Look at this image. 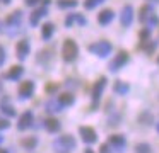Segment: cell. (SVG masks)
<instances>
[{
	"label": "cell",
	"mask_w": 159,
	"mask_h": 153,
	"mask_svg": "<svg viewBox=\"0 0 159 153\" xmlns=\"http://www.w3.org/2000/svg\"><path fill=\"white\" fill-rule=\"evenodd\" d=\"M53 148H55L58 153H67V151H70V150L75 148V139H74V136H70V134L60 136V138H57L55 141H53Z\"/></svg>",
	"instance_id": "obj_1"
},
{
	"label": "cell",
	"mask_w": 159,
	"mask_h": 153,
	"mask_svg": "<svg viewBox=\"0 0 159 153\" xmlns=\"http://www.w3.org/2000/svg\"><path fill=\"white\" fill-rule=\"evenodd\" d=\"M62 54H63V60L65 61H74L79 54V48H77L75 41L74 39H65L63 41V49H62Z\"/></svg>",
	"instance_id": "obj_2"
},
{
	"label": "cell",
	"mask_w": 159,
	"mask_h": 153,
	"mask_svg": "<svg viewBox=\"0 0 159 153\" xmlns=\"http://www.w3.org/2000/svg\"><path fill=\"white\" fill-rule=\"evenodd\" d=\"M89 51L91 53H94L96 56L99 58H106L108 54L111 53V43H108V41H99V43H94L89 46Z\"/></svg>",
	"instance_id": "obj_3"
},
{
	"label": "cell",
	"mask_w": 159,
	"mask_h": 153,
	"mask_svg": "<svg viewBox=\"0 0 159 153\" xmlns=\"http://www.w3.org/2000/svg\"><path fill=\"white\" fill-rule=\"evenodd\" d=\"M21 22H22V12H21V10H16V12H12L11 15L7 17L9 29H14L11 34H16V32L21 31Z\"/></svg>",
	"instance_id": "obj_4"
},
{
	"label": "cell",
	"mask_w": 159,
	"mask_h": 153,
	"mask_svg": "<svg viewBox=\"0 0 159 153\" xmlns=\"http://www.w3.org/2000/svg\"><path fill=\"white\" fill-rule=\"evenodd\" d=\"M79 133H80V138H82V141L87 143V145H93V143L98 141V133L94 131L93 128H89V126H80V128H79Z\"/></svg>",
	"instance_id": "obj_5"
},
{
	"label": "cell",
	"mask_w": 159,
	"mask_h": 153,
	"mask_svg": "<svg viewBox=\"0 0 159 153\" xmlns=\"http://www.w3.org/2000/svg\"><path fill=\"white\" fill-rule=\"evenodd\" d=\"M127 61H128V53L127 51H120V53L113 58V61L110 63V70L111 71H118L121 66L127 65Z\"/></svg>",
	"instance_id": "obj_6"
},
{
	"label": "cell",
	"mask_w": 159,
	"mask_h": 153,
	"mask_svg": "<svg viewBox=\"0 0 159 153\" xmlns=\"http://www.w3.org/2000/svg\"><path fill=\"white\" fill-rule=\"evenodd\" d=\"M106 83H108V80H106V77H101V78H98V82L93 85V100H94V104H96L98 100L101 99V95H103V90H104V87H106Z\"/></svg>",
	"instance_id": "obj_7"
},
{
	"label": "cell",
	"mask_w": 159,
	"mask_h": 153,
	"mask_svg": "<svg viewBox=\"0 0 159 153\" xmlns=\"http://www.w3.org/2000/svg\"><path fill=\"white\" fill-rule=\"evenodd\" d=\"M108 145L111 146V148L115 150V151L121 153L125 150V146H127V141H125V136L121 134H113L110 136V141H108Z\"/></svg>",
	"instance_id": "obj_8"
},
{
	"label": "cell",
	"mask_w": 159,
	"mask_h": 153,
	"mask_svg": "<svg viewBox=\"0 0 159 153\" xmlns=\"http://www.w3.org/2000/svg\"><path fill=\"white\" fill-rule=\"evenodd\" d=\"M33 94H34V83L31 80H26L19 85V95H21V99H31Z\"/></svg>",
	"instance_id": "obj_9"
},
{
	"label": "cell",
	"mask_w": 159,
	"mask_h": 153,
	"mask_svg": "<svg viewBox=\"0 0 159 153\" xmlns=\"http://www.w3.org/2000/svg\"><path fill=\"white\" fill-rule=\"evenodd\" d=\"M33 122H34V116H33L31 111H26L24 114L19 117V122H17V129H21V131H24V129L31 128Z\"/></svg>",
	"instance_id": "obj_10"
},
{
	"label": "cell",
	"mask_w": 159,
	"mask_h": 153,
	"mask_svg": "<svg viewBox=\"0 0 159 153\" xmlns=\"http://www.w3.org/2000/svg\"><path fill=\"white\" fill-rule=\"evenodd\" d=\"M120 20H121V26H125V27H128L132 24V20H134V9H132V5H125L121 9Z\"/></svg>",
	"instance_id": "obj_11"
},
{
	"label": "cell",
	"mask_w": 159,
	"mask_h": 153,
	"mask_svg": "<svg viewBox=\"0 0 159 153\" xmlns=\"http://www.w3.org/2000/svg\"><path fill=\"white\" fill-rule=\"evenodd\" d=\"M46 3H48V0H45V3H43L38 10H34V12L31 14V19H29L31 26H38V22L41 20V17L46 15Z\"/></svg>",
	"instance_id": "obj_12"
},
{
	"label": "cell",
	"mask_w": 159,
	"mask_h": 153,
	"mask_svg": "<svg viewBox=\"0 0 159 153\" xmlns=\"http://www.w3.org/2000/svg\"><path fill=\"white\" fill-rule=\"evenodd\" d=\"M115 17V12L111 9H104L99 12V15H98V22L101 24V26H106V24H110L111 20H113Z\"/></svg>",
	"instance_id": "obj_13"
},
{
	"label": "cell",
	"mask_w": 159,
	"mask_h": 153,
	"mask_svg": "<svg viewBox=\"0 0 159 153\" xmlns=\"http://www.w3.org/2000/svg\"><path fill=\"white\" fill-rule=\"evenodd\" d=\"M29 49H31V48H29V43H28V41H26V39L19 41V43H17V48H16L19 60H24V58L29 54Z\"/></svg>",
	"instance_id": "obj_14"
},
{
	"label": "cell",
	"mask_w": 159,
	"mask_h": 153,
	"mask_svg": "<svg viewBox=\"0 0 159 153\" xmlns=\"http://www.w3.org/2000/svg\"><path fill=\"white\" fill-rule=\"evenodd\" d=\"M45 109L48 112H62L63 111V105L60 104V100L58 99H48V100H46V104H45Z\"/></svg>",
	"instance_id": "obj_15"
},
{
	"label": "cell",
	"mask_w": 159,
	"mask_h": 153,
	"mask_svg": "<svg viewBox=\"0 0 159 153\" xmlns=\"http://www.w3.org/2000/svg\"><path fill=\"white\" fill-rule=\"evenodd\" d=\"M22 73H24V68H22L21 65H16V66H12L11 70L7 71V75H5V77H7L9 80H19Z\"/></svg>",
	"instance_id": "obj_16"
},
{
	"label": "cell",
	"mask_w": 159,
	"mask_h": 153,
	"mask_svg": "<svg viewBox=\"0 0 159 153\" xmlns=\"http://www.w3.org/2000/svg\"><path fill=\"white\" fill-rule=\"evenodd\" d=\"M45 124H46V129H48L50 133H58L60 128H62V126H60V121H58V119H55V117L46 119Z\"/></svg>",
	"instance_id": "obj_17"
},
{
	"label": "cell",
	"mask_w": 159,
	"mask_h": 153,
	"mask_svg": "<svg viewBox=\"0 0 159 153\" xmlns=\"http://www.w3.org/2000/svg\"><path fill=\"white\" fill-rule=\"evenodd\" d=\"M113 90H115V94H120V95H125V94H128V90H130V85L128 83H125V82H115V87H113Z\"/></svg>",
	"instance_id": "obj_18"
},
{
	"label": "cell",
	"mask_w": 159,
	"mask_h": 153,
	"mask_svg": "<svg viewBox=\"0 0 159 153\" xmlns=\"http://www.w3.org/2000/svg\"><path fill=\"white\" fill-rule=\"evenodd\" d=\"M0 109H2V112H4L5 116H9V117H14V116H16V109L12 107L11 104H7V99H4V100H2Z\"/></svg>",
	"instance_id": "obj_19"
},
{
	"label": "cell",
	"mask_w": 159,
	"mask_h": 153,
	"mask_svg": "<svg viewBox=\"0 0 159 153\" xmlns=\"http://www.w3.org/2000/svg\"><path fill=\"white\" fill-rule=\"evenodd\" d=\"M58 100H60V104H62L63 107H67V105H72L74 102H75V99H74L72 94H69V92H67V94H62V95H60Z\"/></svg>",
	"instance_id": "obj_20"
},
{
	"label": "cell",
	"mask_w": 159,
	"mask_h": 153,
	"mask_svg": "<svg viewBox=\"0 0 159 153\" xmlns=\"http://www.w3.org/2000/svg\"><path fill=\"white\" fill-rule=\"evenodd\" d=\"M53 31H55V26H53L52 22H46L45 26H43V29H41L43 39H50V37H52V34H53Z\"/></svg>",
	"instance_id": "obj_21"
},
{
	"label": "cell",
	"mask_w": 159,
	"mask_h": 153,
	"mask_svg": "<svg viewBox=\"0 0 159 153\" xmlns=\"http://www.w3.org/2000/svg\"><path fill=\"white\" fill-rule=\"evenodd\" d=\"M152 14V9L149 5H144L140 9V15H139V20H140V22H145V20L149 19V15H151Z\"/></svg>",
	"instance_id": "obj_22"
},
{
	"label": "cell",
	"mask_w": 159,
	"mask_h": 153,
	"mask_svg": "<svg viewBox=\"0 0 159 153\" xmlns=\"http://www.w3.org/2000/svg\"><path fill=\"white\" fill-rule=\"evenodd\" d=\"M135 153H152V148L147 143H137L135 145Z\"/></svg>",
	"instance_id": "obj_23"
},
{
	"label": "cell",
	"mask_w": 159,
	"mask_h": 153,
	"mask_svg": "<svg viewBox=\"0 0 159 153\" xmlns=\"http://www.w3.org/2000/svg\"><path fill=\"white\" fill-rule=\"evenodd\" d=\"M36 145H38V138H34V136H29V138H26L24 141H22V146L28 148V150H33Z\"/></svg>",
	"instance_id": "obj_24"
},
{
	"label": "cell",
	"mask_w": 159,
	"mask_h": 153,
	"mask_svg": "<svg viewBox=\"0 0 159 153\" xmlns=\"http://www.w3.org/2000/svg\"><path fill=\"white\" fill-rule=\"evenodd\" d=\"M57 3H58L60 9H72L77 5V0H58Z\"/></svg>",
	"instance_id": "obj_25"
},
{
	"label": "cell",
	"mask_w": 159,
	"mask_h": 153,
	"mask_svg": "<svg viewBox=\"0 0 159 153\" xmlns=\"http://www.w3.org/2000/svg\"><path fill=\"white\" fill-rule=\"evenodd\" d=\"M104 0H86V2H84V7H86V9H94V7H98L99 5V3H103Z\"/></svg>",
	"instance_id": "obj_26"
},
{
	"label": "cell",
	"mask_w": 159,
	"mask_h": 153,
	"mask_svg": "<svg viewBox=\"0 0 159 153\" xmlns=\"http://www.w3.org/2000/svg\"><path fill=\"white\" fill-rule=\"evenodd\" d=\"M139 119H140L142 122H145V124H151L152 119H154V117H152V114H149V112H144V114H142Z\"/></svg>",
	"instance_id": "obj_27"
},
{
	"label": "cell",
	"mask_w": 159,
	"mask_h": 153,
	"mask_svg": "<svg viewBox=\"0 0 159 153\" xmlns=\"http://www.w3.org/2000/svg\"><path fill=\"white\" fill-rule=\"evenodd\" d=\"M75 17H77V14H70V15L65 19V26H72L74 20H75Z\"/></svg>",
	"instance_id": "obj_28"
},
{
	"label": "cell",
	"mask_w": 159,
	"mask_h": 153,
	"mask_svg": "<svg viewBox=\"0 0 159 153\" xmlns=\"http://www.w3.org/2000/svg\"><path fill=\"white\" fill-rule=\"evenodd\" d=\"M9 124H11V122H9L7 119L0 117V129H7V128H9Z\"/></svg>",
	"instance_id": "obj_29"
},
{
	"label": "cell",
	"mask_w": 159,
	"mask_h": 153,
	"mask_svg": "<svg viewBox=\"0 0 159 153\" xmlns=\"http://www.w3.org/2000/svg\"><path fill=\"white\" fill-rule=\"evenodd\" d=\"M57 88H58V85H57V83H48V85H46V92H48V94H52V92H55L57 90Z\"/></svg>",
	"instance_id": "obj_30"
},
{
	"label": "cell",
	"mask_w": 159,
	"mask_h": 153,
	"mask_svg": "<svg viewBox=\"0 0 159 153\" xmlns=\"http://www.w3.org/2000/svg\"><path fill=\"white\" fill-rule=\"evenodd\" d=\"M4 61H5V49L0 46V66L4 65Z\"/></svg>",
	"instance_id": "obj_31"
},
{
	"label": "cell",
	"mask_w": 159,
	"mask_h": 153,
	"mask_svg": "<svg viewBox=\"0 0 159 153\" xmlns=\"http://www.w3.org/2000/svg\"><path fill=\"white\" fill-rule=\"evenodd\" d=\"M99 153H110V145H101V148H99Z\"/></svg>",
	"instance_id": "obj_32"
},
{
	"label": "cell",
	"mask_w": 159,
	"mask_h": 153,
	"mask_svg": "<svg viewBox=\"0 0 159 153\" xmlns=\"http://www.w3.org/2000/svg\"><path fill=\"white\" fill-rule=\"evenodd\" d=\"M26 3H28V5H38V3H39V0H26Z\"/></svg>",
	"instance_id": "obj_33"
},
{
	"label": "cell",
	"mask_w": 159,
	"mask_h": 153,
	"mask_svg": "<svg viewBox=\"0 0 159 153\" xmlns=\"http://www.w3.org/2000/svg\"><path fill=\"white\" fill-rule=\"evenodd\" d=\"M84 153H94V151H93L91 148H87V150H84Z\"/></svg>",
	"instance_id": "obj_34"
},
{
	"label": "cell",
	"mask_w": 159,
	"mask_h": 153,
	"mask_svg": "<svg viewBox=\"0 0 159 153\" xmlns=\"http://www.w3.org/2000/svg\"><path fill=\"white\" fill-rule=\"evenodd\" d=\"M0 2H2V3H9L11 0H0Z\"/></svg>",
	"instance_id": "obj_35"
},
{
	"label": "cell",
	"mask_w": 159,
	"mask_h": 153,
	"mask_svg": "<svg viewBox=\"0 0 159 153\" xmlns=\"http://www.w3.org/2000/svg\"><path fill=\"white\" fill-rule=\"evenodd\" d=\"M2 141H4V136H0V145H2Z\"/></svg>",
	"instance_id": "obj_36"
},
{
	"label": "cell",
	"mask_w": 159,
	"mask_h": 153,
	"mask_svg": "<svg viewBox=\"0 0 159 153\" xmlns=\"http://www.w3.org/2000/svg\"><path fill=\"white\" fill-rule=\"evenodd\" d=\"M156 129H157V133H159V122H157V124H156Z\"/></svg>",
	"instance_id": "obj_37"
},
{
	"label": "cell",
	"mask_w": 159,
	"mask_h": 153,
	"mask_svg": "<svg viewBox=\"0 0 159 153\" xmlns=\"http://www.w3.org/2000/svg\"><path fill=\"white\" fill-rule=\"evenodd\" d=\"M0 153H7V151H5V150H0Z\"/></svg>",
	"instance_id": "obj_38"
},
{
	"label": "cell",
	"mask_w": 159,
	"mask_h": 153,
	"mask_svg": "<svg viewBox=\"0 0 159 153\" xmlns=\"http://www.w3.org/2000/svg\"><path fill=\"white\" fill-rule=\"evenodd\" d=\"M147 2H157V0H147Z\"/></svg>",
	"instance_id": "obj_39"
},
{
	"label": "cell",
	"mask_w": 159,
	"mask_h": 153,
	"mask_svg": "<svg viewBox=\"0 0 159 153\" xmlns=\"http://www.w3.org/2000/svg\"><path fill=\"white\" fill-rule=\"evenodd\" d=\"M0 31H2V22H0Z\"/></svg>",
	"instance_id": "obj_40"
},
{
	"label": "cell",
	"mask_w": 159,
	"mask_h": 153,
	"mask_svg": "<svg viewBox=\"0 0 159 153\" xmlns=\"http://www.w3.org/2000/svg\"><path fill=\"white\" fill-rule=\"evenodd\" d=\"M0 92H2V83H0Z\"/></svg>",
	"instance_id": "obj_41"
},
{
	"label": "cell",
	"mask_w": 159,
	"mask_h": 153,
	"mask_svg": "<svg viewBox=\"0 0 159 153\" xmlns=\"http://www.w3.org/2000/svg\"><path fill=\"white\" fill-rule=\"evenodd\" d=\"M157 65H159V56H157Z\"/></svg>",
	"instance_id": "obj_42"
}]
</instances>
